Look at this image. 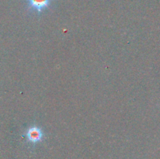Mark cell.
Here are the masks:
<instances>
[{
    "label": "cell",
    "instance_id": "6da1fadb",
    "mask_svg": "<svg viewBox=\"0 0 160 159\" xmlns=\"http://www.w3.org/2000/svg\"><path fill=\"white\" fill-rule=\"evenodd\" d=\"M53 0H26L28 7L31 11L41 14L44 10L48 9Z\"/></svg>",
    "mask_w": 160,
    "mask_h": 159
},
{
    "label": "cell",
    "instance_id": "7a4b0ae2",
    "mask_svg": "<svg viewBox=\"0 0 160 159\" xmlns=\"http://www.w3.org/2000/svg\"><path fill=\"white\" fill-rule=\"evenodd\" d=\"M44 132L38 126H31L26 132V137L30 143H37L43 140Z\"/></svg>",
    "mask_w": 160,
    "mask_h": 159
}]
</instances>
